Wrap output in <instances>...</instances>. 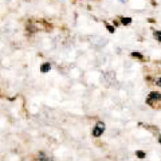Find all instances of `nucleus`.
Returning <instances> with one entry per match:
<instances>
[{
    "instance_id": "f257e3e1",
    "label": "nucleus",
    "mask_w": 161,
    "mask_h": 161,
    "mask_svg": "<svg viewBox=\"0 0 161 161\" xmlns=\"http://www.w3.org/2000/svg\"><path fill=\"white\" fill-rule=\"evenodd\" d=\"M160 99H161V94H160V93H158V91H152L150 94H149L148 99H146V104L155 106L156 102H158Z\"/></svg>"
},
{
    "instance_id": "20e7f679",
    "label": "nucleus",
    "mask_w": 161,
    "mask_h": 161,
    "mask_svg": "<svg viewBox=\"0 0 161 161\" xmlns=\"http://www.w3.org/2000/svg\"><path fill=\"white\" fill-rule=\"evenodd\" d=\"M39 161H52V158L47 157L44 153H39Z\"/></svg>"
},
{
    "instance_id": "1a4fd4ad",
    "label": "nucleus",
    "mask_w": 161,
    "mask_h": 161,
    "mask_svg": "<svg viewBox=\"0 0 161 161\" xmlns=\"http://www.w3.org/2000/svg\"><path fill=\"white\" fill-rule=\"evenodd\" d=\"M155 36H157V38H160V36H161V32H160V31H156V32H155Z\"/></svg>"
},
{
    "instance_id": "f8f14e48",
    "label": "nucleus",
    "mask_w": 161,
    "mask_h": 161,
    "mask_svg": "<svg viewBox=\"0 0 161 161\" xmlns=\"http://www.w3.org/2000/svg\"><path fill=\"white\" fill-rule=\"evenodd\" d=\"M158 42H161V36H160V38H158Z\"/></svg>"
},
{
    "instance_id": "0eeeda50",
    "label": "nucleus",
    "mask_w": 161,
    "mask_h": 161,
    "mask_svg": "<svg viewBox=\"0 0 161 161\" xmlns=\"http://www.w3.org/2000/svg\"><path fill=\"white\" fill-rule=\"evenodd\" d=\"M136 155H137V157H138V158H144V157H145V153H144V152H141V150H138Z\"/></svg>"
},
{
    "instance_id": "6e6552de",
    "label": "nucleus",
    "mask_w": 161,
    "mask_h": 161,
    "mask_svg": "<svg viewBox=\"0 0 161 161\" xmlns=\"http://www.w3.org/2000/svg\"><path fill=\"white\" fill-rule=\"evenodd\" d=\"M106 28H107V31H109V32H111V34H113V32H114V27H113V26L106 24Z\"/></svg>"
},
{
    "instance_id": "ddd939ff",
    "label": "nucleus",
    "mask_w": 161,
    "mask_h": 161,
    "mask_svg": "<svg viewBox=\"0 0 161 161\" xmlns=\"http://www.w3.org/2000/svg\"><path fill=\"white\" fill-rule=\"evenodd\" d=\"M121 1H125V0H121Z\"/></svg>"
},
{
    "instance_id": "39448f33",
    "label": "nucleus",
    "mask_w": 161,
    "mask_h": 161,
    "mask_svg": "<svg viewBox=\"0 0 161 161\" xmlns=\"http://www.w3.org/2000/svg\"><path fill=\"white\" fill-rule=\"evenodd\" d=\"M121 23H122V24H125V26H128V24H130V23H132V19H130V18H122V19H121Z\"/></svg>"
},
{
    "instance_id": "7ed1b4c3",
    "label": "nucleus",
    "mask_w": 161,
    "mask_h": 161,
    "mask_svg": "<svg viewBox=\"0 0 161 161\" xmlns=\"http://www.w3.org/2000/svg\"><path fill=\"white\" fill-rule=\"evenodd\" d=\"M50 70H51V65L50 63H43L40 66V71H42V73H48Z\"/></svg>"
},
{
    "instance_id": "9b49d317",
    "label": "nucleus",
    "mask_w": 161,
    "mask_h": 161,
    "mask_svg": "<svg viewBox=\"0 0 161 161\" xmlns=\"http://www.w3.org/2000/svg\"><path fill=\"white\" fill-rule=\"evenodd\" d=\"M158 141H160V144H161V136H160V137H158Z\"/></svg>"
},
{
    "instance_id": "f03ea898",
    "label": "nucleus",
    "mask_w": 161,
    "mask_h": 161,
    "mask_svg": "<svg viewBox=\"0 0 161 161\" xmlns=\"http://www.w3.org/2000/svg\"><path fill=\"white\" fill-rule=\"evenodd\" d=\"M104 130H105V123H104V122H97L95 128L93 129V136H94V137H99V136H102Z\"/></svg>"
},
{
    "instance_id": "9d476101",
    "label": "nucleus",
    "mask_w": 161,
    "mask_h": 161,
    "mask_svg": "<svg viewBox=\"0 0 161 161\" xmlns=\"http://www.w3.org/2000/svg\"><path fill=\"white\" fill-rule=\"evenodd\" d=\"M157 85H158V86H161V78L157 81Z\"/></svg>"
},
{
    "instance_id": "423d86ee",
    "label": "nucleus",
    "mask_w": 161,
    "mask_h": 161,
    "mask_svg": "<svg viewBox=\"0 0 161 161\" xmlns=\"http://www.w3.org/2000/svg\"><path fill=\"white\" fill-rule=\"evenodd\" d=\"M132 57L133 58H137V59H144V57H142L140 52H132Z\"/></svg>"
}]
</instances>
